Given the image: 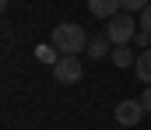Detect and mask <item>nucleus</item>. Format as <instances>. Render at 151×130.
<instances>
[{
	"label": "nucleus",
	"instance_id": "nucleus-1",
	"mask_svg": "<svg viewBox=\"0 0 151 130\" xmlns=\"http://www.w3.org/2000/svg\"><path fill=\"white\" fill-rule=\"evenodd\" d=\"M49 42L56 46L63 56H81V53L88 49V32H84L81 25H74V21H63V25L53 28Z\"/></svg>",
	"mask_w": 151,
	"mask_h": 130
},
{
	"label": "nucleus",
	"instance_id": "nucleus-2",
	"mask_svg": "<svg viewBox=\"0 0 151 130\" xmlns=\"http://www.w3.org/2000/svg\"><path fill=\"white\" fill-rule=\"evenodd\" d=\"M137 28H141V25H134V14H130V11H119L116 18L106 21V35H109L113 46H130L134 35H137Z\"/></svg>",
	"mask_w": 151,
	"mask_h": 130
},
{
	"label": "nucleus",
	"instance_id": "nucleus-3",
	"mask_svg": "<svg viewBox=\"0 0 151 130\" xmlns=\"http://www.w3.org/2000/svg\"><path fill=\"white\" fill-rule=\"evenodd\" d=\"M53 78H56V85H77L84 78V67H81L77 56H60L56 67H53Z\"/></svg>",
	"mask_w": 151,
	"mask_h": 130
},
{
	"label": "nucleus",
	"instance_id": "nucleus-4",
	"mask_svg": "<svg viewBox=\"0 0 151 130\" xmlns=\"http://www.w3.org/2000/svg\"><path fill=\"white\" fill-rule=\"evenodd\" d=\"M144 113H148V109H144V102H141V98H123V102L116 106V120H119L123 127H130V130L141 123V116H144Z\"/></svg>",
	"mask_w": 151,
	"mask_h": 130
},
{
	"label": "nucleus",
	"instance_id": "nucleus-5",
	"mask_svg": "<svg viewBox=\"0 0 151 130\" xmlns=\"http://www.w3.org/2000/svg\"><path fill=\"white\" fill-rule=\"evenodd\" d=\"M88 11H91L95 18L109 21V18H116V14L123 11V4H119V0H88Z\"/></svg>",
	"mask_w": 151,
	"mask_h": 130
},
{
	"label": "nucleus",
	"instance_id": "nucleus-6",
	"mask_svg": "<svg viewBox=\"0 0 151 130\" xmlns=\"http://www.w3.org/2000/svg\"><path fill=\"white\" fill-rule=\"evenodd\" d=\"M84 53H88L91 60H106V56L113 53V42H109V35H106V32H102V35H91V39H88V49H84Z\"/></svg>",
	"mask_w": 151,
	"mask_h": 130
},
{
	"label": "nucleus",
	"instance_id": "nucleus-7",
	"mask_svg": "<svg viewBox=\"0 0 151 130\" xmlns=\"http://www.w3.org/2000/svg\"><path fill=\"white\" fill-rule=\"evenodd\" d=\"M134 74H137L141 85H151V49H141V56L134 63Z\"/></svg>",
	"mask_w": 151,
	"mask_h": 130
},
{
	"label": "nucleus",
	"instance_id": "nucleus-8",
	"mask_svg": "<svg viewBox=\"0 0 151 130\" xmlns=\"http://www.w3.org/2000/svg\"><path fill=\"white\" fill-rule=\"evenodd\" d=\"M109 60H113L116 67H134V63H137V56L130 53V46H113V53H109Z\"/></svg>",
	"mask_w": 151,
	"mask_h": 130
},
{
	"label": "nucleus",
	"instance_id": "nucleus-9",
	"mask_svg": "<svg viewBox=\"0 0 151 130\" xmlns=\"http://www.w3.org/2000/svg\"><path fill=\"white\" fill-rule=\"evenodd\" d=\"M60 56H63V53H60V49H56L53 42H49V46H39V49H35V60L49 63V67H56V60H60Z\"/></svg>",
	"mask_w": 151,
	"mask_h": 130
},
{
	"label": "nucleus",
	"instance_id": "nucleus-10",
	"mask_svg": "<svg viewBox=\"0 0 151 130\" xmlns=\"http://www.w3.org/2000/svg\"><path fill=\"white\" fill-rule=\"evenodd\" d=\"M119 4H123V11H130V14H134V11H137V14H141V11H144V7H148L151 0H119Z\"/></svg>",
	"mask_w": 151,
	"mask_h": 130
},
{
	"label": "nucleus",
	"instance_id": "nucleus-11",
	"mask_svg": "<svg viewBox=\"0 0 151 130\" xmlns=\"http://www.w3.org/2000/svg\"><path fill=\"white\" fill-rule=\"evenodd\" d=\"M134 42L141 46V49H151V32H148V28H137V35H134Z\"/></svg>",
	"mask_w": 151,
	"mask_h": 130
},
{
	"label": "nucleus",
	"instance_id": "nucleus-12",
	"mask_svg": "<svg viewBox=\"0 0 151 130\" xmlns=\"http://www.w3.org/2000/svg\"><path fill=\"white\" fill-rule=\"evenodd\" d=\"M137 25H141V28H148V32H151V4L144 7V11H141V21H137Z\"/></svg>",
	"mask_w": 151,
	"mask_h": 130
},
{
	"label": "nucleus",
	"instance_id": "nucleus-13",
	"mask_svg": "<svg viewBox=\"0 0 151 130\" xmlns=\"http://www.w3.org/2000/svg\"><path fill=\"white\" fill-rule=\"evenodd\" d=\"M141 102H144V109L151 113V85H144V95H141Z\"/></svg>",
	"mask_w": 151,
	"mask_h": 130
},
{
	"label": "nucleus",
	"instance_id": "nucleus-14",
	"mask_svg": "<svg viewBox=\"0 0 151 130\" xmlns=\"http://www.w3.org/2000/svg\"><path fill=\"white\" fill-rule=\"evenodd\" d=\"M123 130H130V127H123Z\"/></svg>",
	"mask_w": 151,
	"mask_h": 130
}]
</instances>
